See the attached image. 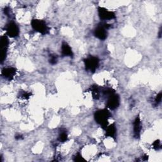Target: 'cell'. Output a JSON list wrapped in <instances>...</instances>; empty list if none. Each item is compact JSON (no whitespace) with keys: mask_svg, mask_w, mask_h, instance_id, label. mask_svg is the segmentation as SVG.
I'll list each match as a JSON object with an SVG mask.
<instances>
[{"mask_svg":"<svg viewBox=\"0 0 162 162\" xmlns=\"http://www.w3.org/2000/svg\"><path fill=\"white\" fill-rule=\"evenodd\" d=\"M105 129H106V134H105L106 136L115 139V136H116V132H117L115 125L114 123L111 124L109 126H107V127H106Z\"/></svg>","mask_w":162,"mask_h":162,"instance_id":"7c38bea8","label":"cell"},{"mask_svg":"<svg viewBox=\"0 0 162 162\" xmlns=\"http://www.w3.org/2000/svg\"><path fill=\"white\" fill-rule=\"evenodd\" d=\"M103 92H104V94H105V95L109 96L110 95H111V94H112L115 93V91H114L113 89L108 88V89H105V90L103 91Z\"/></svg>","mask_w":162,"mask_h":162,"instance_id":"ffe728a7","label":"cell"},{"mask_svg":"<svg viewBox=\"0 0 162 162\" xmlns=\"http://www.w3.org/2000/svg\"><path fill=\"white\" fill-rule=\"evenodd\" d=\"M111 117V113L108 110H100L94 113V119L96 122L103 129L108 126V118Z\"/></svg>","mask_w":162,"mask_h":162,"instance_id":"6da1fadb","label":"cell"},{"mask_svg":"<svg viewBox=\"0 0 162 162\" xmlns=\"http://www.w3.org/2000/svg\"><path fill=\"white\" fill-rule=\"evenodd\" d=\"M31 95H32L31 92H22L21 94H20L21 98L25 99V100L29 99V98H30Z\"/></svg>","mask_w":162,"mask_h":162,"instance_id":"e0dca14e","label":"cell"},{"mask_svg":"<svg viewBox=\"0 0 162 162\" xmlns=\"http://www.w3.org/2000/svg\"><path fill=\"white\" fill-rule=\"evenodd\" d=\"M98 15L101 20H112L116 18L115 13L109 11L108 9H106L103 7H98Z\"/></svg>","mask_w":162,"mask_h":162,"instance_id":"52a82bcc","label":"cell"},{"mask_svg":"<svg viewBox=\"0 0 162 162\" xmlns=\"http://www.w3.org/2000/svg\"><path fill=\"white\" fill-rule=\"evenodd\" d=\"M86 70L90 72H94L98 68L100 60L98 57L90 56L84 60Z\"/></svg>","mask_w":162,"mask_h":162,"instance_id":"277c9868","label":"cell"},{"mask_svg":"<svg viewBox=\"0 0 162 162\" xmlns=\"http://www.w3.org/2000/svg\"><path fill=\"white\" fill-rule=\"evenodd\" d=\"M74 161H85V159L83 158V157L82 156V155L79 153H78L75 157H74Z\"/></svg>","mask_w":162,"mask_h":162,"instance_id":"ac0fdd59","label":"cell"},{"mask_svg":"<svg viewBox=\"0 0 162 162\" xmlns=\"http://www.w3.org/2000/svg\"><path fill=\"white\" fill-rule=\"evenodd\" d=\"M111 25L107 23L103 22L97 26L94 31V35L96 38L100 40H105L107 38V31L106 30L110 28Z\"/></svg>","mask_w":162,"mask_h":162,"instance_id":"3957f363","label":"cell"},{"mask_svg":"<svg viewBox=\"0 0 162 162\" xmlns=\"http://www.w3.org/2000/svg\"><path fill=\"white\" fill-rule=\"evenodd\" d=\"M134 126V135L136 138H139L141 135V131L142 129V124L140 117L137 116L133 123Z\"/></svg>","mask_w":162,"mask_h":162,"instance_id":"9c48e42d","label":"cell"},{"mask_svg":"<svg viewBox=\"0 0 162 162\" xmlns=\"http://www.w3.org/2000/svg\"><path fill=\"white\" fill-rule=\"evenodd\" d=\"M68 139V135L65 131H63L60 134L59 137H58V141L60 142H64L67 141Z\"/></svg>","mask_w":162,"mask_h":162,"instance_id":"5bb4252c","label":"cell"},{"mask_svg":"<svg viewBox=\"0 0 162 162\" xmlns=\"http://www.w3.org/2000/svg\"><path fill=\"white\" fill-rule=\"evenodd\" d=\"M153 148L156 150H158L161 149V142L159 140H156L153 143Z\"/></svg>","mask_w":162,"mask_h":162,"instance_id":"2e32d148","label":"cell"},{"mask_svg":"<svg viewBox=\"0 0 162 162\" xmlns=\"http://www.w3.org/2000/svg\"><path fill=\"white\" fill-rule=\"evenodd\" d=\"M5 30L7 32V35L12 38H14L19 35L20 31L19 28L17 25L13 22H11L6 25Z\"/></svg>","mask_w":162,"mask_h":162,"instance_id":"8992f818","label":"cell"},{"mask_svg":"<svg viewBox=\"0 0 162 162\" xmlns=\"http://www.w3.org/2000/svg\"><path fill=\"white\" fill-rule=\"evenodd\" d=\"M143 160H147V158H148V156H147V155H145L144 156H143Z\"/></svg>","mask_w":162,"mask_h":162,"instance_id":"603a6c76","label":"cell"},{"mask_svg":"<svg viewBox=\"0 0 162 162\" xmlns=\"http://www.w3.org/2000/svg\"><path fill=\"white\" fill-rule=\"evenodd\" d=\"M4 13L7 16H11V9L9 7H6L4 9Z\"/></svg>","mask_w":162,"mask_h":162,"instance_id":"44dd1931","label":"cell"},{"mask_svg":"<svg viewBox=\"0 0 162 162\" xmlns=\"http://www.w3.org/2000/svg\"><path fill=\"white\" fill-rule=\"evenodd\" d=\"M57 61H58V57H57V55H55V54L50 55L49 60V62L50 64L55 65V64H56L57 63Z\"/></svg>","mask_w":162,"mask_h":162,"instance_id":"9a60e30c","label":"cell"},{"mask_svg":"<svg viewBox=\"0 0 162 162\" xmlns=\"http://www.w3.org/2000/svg\"><path fill=\"white\" fill-rule=\"evenodd\" d=\"M9 45V41L7 36H3L0 38V48H1V63H3L5 60L7 54V49Z\"/></svg>","mask_w":162,"mask_h":162,"instance_id":"5b68a950","label":"cell"},{"mask_svg":"<svg viewBox=\"0 0 162 162\" xmlns=\"http://www.w3.org/2000/svg\"><path fill=\"white\" fill-rule=\"evenodd\" d=\"M161 29L160 28L159 31V38H161Z\"/></svg>","mask_w":162,"mask_h":162,"instance_id":"cb8c5ba5","label":"cell"},{"mask_svg":"<svg viewBox=\"0 0 162 162\" xmlns=\"http://www.w3.org/2000/svg\"><path fill=\"white\" fill-rule=\"evenodd\" d=\"M31 26L35 31L43 35L48 34L50 29L47 24L44 20L39 19L32 20L31 22Z\"/></svg>","mask_w":162,"mask_h":162,"instance_id":"7a4b0ae2","label":"cell"},{"mask_svg":"<svg viewBox=\"0 0 162 162\" xmlns=\"http://www.w3.org/2000/svg\"><path fill=\"white\" fill-rule=\"evenodd\" d=\"M92 98L95 100H98L100 98V91L98 87L97 86H92L91 88Z\"/></svg>","mask_w":162,"mask_h":162,"instance_id":"4fadbf2b","label":"cell"},{"mask_svg":"<svg viewBox=\"0 0 162 162\" xmlns=\"http://www.w3.org/2000/svg\"><path fill=\"white\" fill-rule=\"evenodd\" d=\"M161 97H162V93L160 92V93L156 96L155 100V103L156 105H158L161 101Z\"/></svg>","mask_w":162,"mask_h":162,"instance_id":"d6986e66","label":"cell"},{"mask_svg":"<svg viewBox=\"0 0 162 162\" xmlns=\"http://www.w3.org/2000/svg\"><path fill=\"white\" fill-rule=\"evenodd\" d=\"M17 72L16 68L13 67L4 68L2 70V76L8 80H12Z\"/></svg>","mask_w":162,"mask_h":162,"instance_id":"30bf717a","label":"cell"},{"mask_svg":"<svg viewBox=\"0 0 162 162\" xmlns=\"http://www.w3.org/2000/svg\"><path fill=\"white\" fill-rule=\"evenodd\" d=\"M15 139H22V136H21V135L16 136Z\"/></svg>","mask_w":162,"mask_h":162,"instance_id":"7402d4cb","label":"cell"},{"mask_svg":"<svg viewBox=\"0 0 162 162\" xmlns=\"http://www.w3.org/2000/svg\"><path fill=\"white\" fill-rule=\"evenodd\" d=\"M62 54L63 57H73V52L70 46L66 42H63L62 44Z\"/></svg>","mask_w":162,"mask_h":162,"instance_id":"8fae6325","label":"cell"},{"mask_svg":"<svg viewBox=\"0 0 162 162\" xmlns=\"http://www.w3.org/2000/svg\"><path fill=\"white\" fill-rule=\"evenodd\" d=\"M108 97V100L106 103V106L110 110H115L118 108L120 105V98L118 95L113 93Z\"/></svg>","mask_w":162,"mask_h":162,"instance_id":"ba28073f","label":"cell"}]
</instances>
